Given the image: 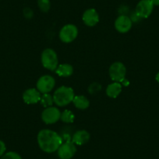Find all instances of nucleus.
<instances>
[{
	"label": "nucleus",
	"instance_id": "nucleus-12",
	"mask_svg": "<svg viewBox=\"0 0 159 159\" xmlns=\"http://www.w3.org/2000/svg\"><path fill=\"white\" fill-rule=\"evenodd\" d=\"M82 20L85 25L88 27H94L99 22V15L94 9H88L83 13Z\"/></svg>",
	"mask_w": 159,
	"mask_h": 159
},
{
	"label": "nucleus",
	"instance_id": "nucleus-11",
	"mask_svg": "<svg viewBox=\"0 0 159 159\" xmlns=\"http://www.w3.org/2000/svg\"><path fill=\"white\" fill-rule=\"evenodd\" d=\"M42 94L37 88H29L23 94V100L27 105H33L38 103L41 100Z\"/></svg>",
	"mask_w": 159,
	"mask_h": 159
},
{
	"label": "nucleus",
	"instance_id": "nucleus-24",
	"mask_svg": "<svg viewBox=\"0 0 159 159\" xmlns=\"http://www.w3.org/2000/svg\"><path fill=\"white\" fill-rule=\"evenodd\" d=\"M122 84H123V86H126V87H127L128 85H129V81H128L127 80H126V79H125L124 80H123V81L122 82Z\"/></svg>",
	"mask_w": 159,
	"mask_h": 159
},
{
	"label": "nucleus",
	"instance_id": "nucleus-19",
	"mask_svg": "<svg viewBox=\"0 0 159 159\" xmlns=\"http://www.w3.org/2000/svg\"><path fill=\"white\" fill-rule=\"evenodd\" d=\"M38 5L40 10L43 13H47L49 11L51 7L50 0H38Z\"/></svg>",
	"mask_w": 159,
	"mask_h": 159
},
{
	"label": "nucleus",
	"instance_id": "nucleus-5",
	"mask_svg": "<svg viewBox=\"0 0 159 159\" xmlns=\"http://www.w3.org/2000/svg\"><path fill=\"white\" fill-rule=\"evenodd\" d=\"M56 80L51 75H44L38 80L36 88L41 94H48L54 89Z\"/></svg>",
	"mask_w": 159,
	"mask_h": 159
},
{
	"label": "nucleus",
	"instance_id": "nucleus-16",
	"mask_svg": "<svg viewBox=\"0 0 159 159\" xmlns=\"http://www.w3.org/2000/svg\"><path fill=\"white\" fill-rule=\"evenodd\" d=\"M73 103L76 108L80 110L86 109L90 105L89 100L84 95L75 96L73 100Z\"/></svg>",
	"mask_w": 159,
	"mask_h": 159
},
{
	"label": "nucleus",
	"instance_id": "nucleus-25",
	"mask_svg": "<svg viewBox=\"0 0 159 159\" xmlns=\"http://www.w3.org/2000/svg\"><path fill=\"white\" fill-rule=\"evenodd\" d=\"M155 80H157V81L158 82V83H159V73H157V75H156V76H155Z\"/></svg>",
	"mask_w": 159,
	"mask_h": 159
},
{
	"label": "nucleus",
	"instance_id": "nucleus-9",
	"mask_svg": "<svg viewBox=\"0 0 159 159\" xmlns=\"http://www.w3.org/2000/svg\"><path fill=\"white\" fill-rule=\"evenodd\" d=\"M154 5L151 0H140L136 7V13L140 18H148L151 14Z\"/></svg>",
	"mask_w": 159,
	"mask_h": 159
},
{
	"label": "nucleus",
	"instance_id": "nucleus-8",
	"mask_svg": "<svg viewBox=\"0 0 159 159\" xmlns=\"http://www.w3.org/2000/svg\"><path fill=\"white\" fill-rule=\"evenodd\" d=\"M57 151L60 159H71L76 152V145L70 140H66L61 144Z\"/></svg>",
	"mask_w": 159,
	"mask_h": 159
},
{
	"label": "nucleus",
	"instance_id": "nucleus-2",
	"mask_svg": "<svg viewBox=\"0 0 159 159\" xmlns=\"http://www.w3.org/2000/svg\"><path fill=\"white\" fill-rule=\"evenodd\" d=\"M53 101L57 106L64 107L73 102L74 98V91L73 88L66 86H61L55 91Z\"/></svg>",
	"mask_w": 159,
	"mask_h": 159
},
{
	"label": "nucleus",
	"instance_id": "nucleus-22",
	"mask_svg": "<svg viewBox=\"0 0 159 159\" xmlns=\"http://www.w3.org/2000/svg\"><path fill=\"white\" fill-rule=\"evenodd\" d=\"M6 150H7V147H6L5 143L0 140V157H2L5 154Z\"/></svg>",
	"mask_w": 159,
	"mask_h": 159
},
{
	"label": "nucleus",
	"instance_id": "nucleus-21",
	"mask_svg": "<svg viewBox=\"0 0 159 159\" xmlns=\"http://www.w3.org/2000/svg\"><path fill=\"white\" fill-rule=\"evenodd\" d=\"M24 16H25L27 19H31L34 16V13L32 11L31 9L30 8H25L24 10Z\"/></svg>",
	"mask_w": 159,
	"mask_h": 159
},
{
	"label": "nucleus",
	"instance_id": "nucleus-20",
	"mask_svg": "<svg viewBox=\"0 0 159 159\" xmlns=\"http://www.w3.org/2000/svg\"><path fill=\"white\" fill-rule=\"evenodd\" d=\"M1 159H22L21 156L19 154L14 151H10L2 156Z\"/></svg>",
	"mask_w": 159,
	"mask_h": 159
},
{
	"label": "nucleus",
	"instance_id": "nucleus-23",
	"mask_svg": "<svg viewBox=\"0 0 159 159\" xmlns=\"http://www.w3.org/2000/svg\"><path fill=\"white\" fill-rule=\"evenodd\" d=\"M154 6H159V0H151Z\"/></svg>",
	"mask_w": 159,
	"mask_h": 159
},
{
	"label": "nucleus",
	"instance_id": "nucleus-7",
	"mask_svg": "<svg viewBox=\"0 0 159 159\" xmlns=\"http://www.w3.org/2000/svg\"><path fill=\"white\" fill-rule=\"evenodd\" d=\"M61 111L56 107L51 106L45 108L42 113V121L45 124H54L60 119Z\"/></svg>",
	"mask_w": 159,
	"mask_h": 159
},
{
	"label": "nucleus",
	"instance_id": "nucleus-18",
	"mask_svg": "<svg viewBox=\"0 0 159 159\" xmlns=\"http://www.w3.org/2000/svg\"><path fill=\"white\" fill-rule=\"evenodd\" d=\"M40 102H41L42 106L45 107V108H48V107L52 106V105L54 104L53 97L49 93H48V94H42Z\"/></svg>",
	"mask_w": 159,
	"mask_h": 159
},
{
	"label": "nucleus",
	"instance_id": "nucleus-15",
	"mask_svg": "<svg viewBox=\"0 0 159 159\" xmlns=\"http://www.w3.org/2000/svg\"><path fill=\"white\" fill-rule=\"evenodd\" d=\"M56 73L62 77H69L73 73V66L68 63H63L58 66L56 70Z\"/></svg>",
	"mask_w": 159,
	"mask_h": 159
},
{
	"label": "nucleus",
	"instance_id": "nucleus-3",
	"mask_svg": "<svg viewBox=\"0 0 159 159\" xmlns=\"http://www.w3.org/2000/svg\"><path fill=\"white\" fill-rule=\"evenodd\" d=\"M41 61L42 66L50 71H56L59 66L57 54L52 48H45L42 52Z\"/></svg>",
	"mask_w": 159,
	"mask_h": 159
},
{
	"label": "nucleus",
	"instance_id": "nucleus-13",
	"mask_svg": "<svg viewBox=\"0 0 159 159\" xmlns=\"http://www.w3.org/2000/svg\"><path fill=\"white\" fill-rule=\"evenodd\" d=\"M91 136L90 134L85 129H80V130H77L73 134V137H72L71 141L74 143L75 145H81L85 144L89 141Z\"/></svg>",
	"mask_w": 159,
	"mask_h": 159
},
{
	"label": "nucleus",
	"instance_id": "nucleus-1",
	"mask_svg": "<svg viewBox=\"0 0 159 159\" xmlns=\"http://www.w3.org/2000/svg\"><path fill=\"white\" fill-rule=\"evenodd\" d=\"M37 140L41 150L46 153H53L58 151L62 143V138L56 131L48 129L40 130Z\"/></svg>",
	"mask_w": 159,
	"mask_h": 159
},
{
	"label": "nucleus",
	"instance_id": "nucleus-6",
	"mask_svg": "<svg viewBox=\"0 0 159 159\" xmlns=\"http://www.w3.org/2000/svg\"><path fill=\"white\" fill-rule=\"evenodd\" d=\"M78 35V29L74 24H69L63 26L59 31V39L64 43L73 42Z\"/></svg>",
	"mask_w": 159,
	"mask_h": 159
},
{
	"label": "nucleus",
	"instance_id": "nucleus-4",
	"mask_svg": "<svg viewBox=\"0 0 159 159\" xmlns=\"http://www.w3.org/2000/svg\"><path fill=\"white\" fill-rule=\"evenodd\" d=\"M108 73L113 81L121 84L126 79V68L123 62H115L110 66Z\"/></svg>",
	"mask_w": 159,
	"mask_h": 159
},
{
	"label": "nucleus",
	"instance_id": "nucleus-10",
	"mask_svg": "<svg viewBox=\"0 0 159 159\" xmlns=\"http://www.w3.org/2000/svg\"><path fill=\"white\" fill-rule=\"evenodd\" d=\"M115 28L118 32L122 34L127 33L132 28V20L126 15H121L115 21Z\"/></svg>",
	"mask_w": 159,
	"mask_h": 159
},
{
	"label": "nucleus",
	"instance_id": "nucleus-17",
	"mask_svg": "<svg viewBox=\"0 0 159 159\" xmlns=\"http://www.w3.org/2000/svg\"><path fill=\"white\" fill-rule=\"evenodd\" d=\"M60 119L61 121L65 123H72L74 121L75 116L70 110H64L62 112H61Z\"/></svg>",
	"mask_w": 159,
	"mask_h": 159
},
{
	"label": "nucleus",
	"instance_id": "nucleus-14",
	"mask_svg": "<svg viewBox=\"0 0 159 159\" xmlns=\"http://www.w3.org/2000/svg\"><path fill=\"white\" fill-rule=\"evenodd\" d=\"M122 84L118 82H113L108 85L106 88V94L111 98H116L122 92Z\"/></svg>",
	"mask_w": 159,
	"mask_h": 159
}]
</instances>
